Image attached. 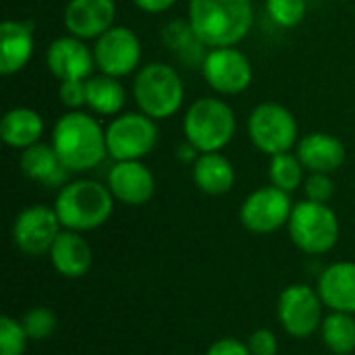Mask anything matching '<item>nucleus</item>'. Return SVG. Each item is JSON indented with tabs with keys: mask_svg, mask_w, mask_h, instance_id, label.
Here are the masks:
<instances>
[{
	"mask_svg": "<svg viewBox=\"0 0 355 355\" xmlns=\"http://www.w3.org/2000/svg\"><path fill=\"white\" fill-rule=\"evenodd\" d=\"M21 171L27 179L37 181L46 187H62L67 185L69 168L58 158L54 146L33 144L23 150L21 154Z\"/></svg>",
	"mask_w": 355,
	"mask_h": 355,
	"instance_id": "obj_21",
	"label": "nucleus"
},
{
	"mask_svg": "<svg viewBox=\"0 0 355 355\" xmlns=\"http://www.w3.org/2000/svg\"><path fill=\"white\" fill-rule=\"evenodd\" d=\"M54 210L62 229L87 233L110 218L114 210V196L108 185L92 179H79L60 187L54 200Z\"/></svg>",
	"mask_w": 355,
	"mask_h": 355,
	"instance_id": "obj_3",
	"label": "nucleus"
},
{
	"mask_svg": "<svg viewBox=\"0 0 355 355\" xmlns=\"http://www.w3.org/2000/svg\"><path fill=\"white\" fill-rule=\"evenodd\" d=\"M158 144V127L144 112H125L106 129L108 156L121 160H141Z\"/></svg>",
	"mask_w": 355,
	"mask_h": 355,
	"instance_id": "obj_8",
	"label": "nucleus"
},
{
	"mask_svg": "<svg viewBox=\"0 0 355 355\" xmlns=\"http://www.w3.org/2000/svg\"><path fill=\"white\" fill-rule=\"evenodd\" d=\"M46 62L50 73L58 81H71V79H89L96 58L94 52L83 44L81 37L75 35H64L54 40L48 46L46 52Z\"/></svg>",
	"mask_w": 355,
	"mask_h": 355,
	"instance_id": "obj_15",
	"label": "nucleus"
},
{
	"mask_svg": "<svg viewBox=\"0 0 355 355\" xmlns=\"http://www.w3.org/2000/svg\"><path fill=\"white\" fill-rule=\"evenodd\" d=\"M108 189L125 206H144L156 191L152 171L141 160H121L108 173Z\"/></svg>",
	"mask_w": 355,
	"mask_h": 355,
	"instance_id": "obj_14",
	"label": "nucleus"
},
{
	"mask_svg": "<svg viewBox=\"0 0 355 355\" xmlns=\"http://www.w3.org/2000/svg\"><path fill=\"white\" fill-rule=\"evenodd\" d=\"M316 289L331 312L355 314V262H335L327 266Z\"/></svg>",
	"mask_w": 355,
	"mask_h": 355,
	"instance_id": "obj_17",
	"label": "nucleus"
},
{
	"mask_svg": "<svg viewBox=\"0 0 355 355\" xmlns=\"http://www.w3.org/2000/svg\"><path fill=\"white\" fill-rule=\"evenodd\" d=\"M293 204L287 191L268 185L250 193L239 210L241 225L256 235H268L289 223Z\"/></svg>",
	"mask_w": 355,
	"mask_h": 355,
	"instance_id": "obj_10",
	"label": "nucleus"
},
{
	"mask_svg": "<svg viewBox=\"0 0 355 355\" xmlns=\"http://www.w3.org/2000/svg\"><path fill=\"white\" fill-rule=\"evenodd\" d=\"M297 158L302 160L304 168L312 173L331 175L343 166L347 152L341 139L329 133H310L297 141Z\"/></svg>",
	"mask_w": 355,
	"mask_h": 355,
	"instance_id": "obj_19",
	"label": "nucleus"
},
{
	"mask_svg": "<svg viewBox=\"0 0 355 355\" xmlns=\"http://www.w3.org/2000/svg\"><path fill=\"white\" fill-rule=\"evenodd\" d=\"M304 191H306V198L308 200L320 202V204H329V200L335 193V183L324 173H312L306 179V183H304Z\"/></svg>",
	"mask_w": 355,
	"mask_h": 355,
	"instance_id": "obj_31",
	"label": "nucleus"
},
{
	"mask_svg": "<svg viewBox=\"0 0 355 355\" xmlns=\"http://www.w3.org/2000/svg\"><path fill=\"white\" fill-rule=\"evenodd\" d=\"M44 133V121L40 112L19 106L8 110L0 121V137L6 146L25 150L40 141Z\"/></svg>",
	"mask_w": 355,
	"mask_h": 355,
	"instance_id": "obj_23",
	"label": "nucleus"
},
{
	"mask_svg": "<svg viewBox=\"0 0 355 355\" xmlns=\"http://www.w3.org/2000/svg\"><path fill=\"white\" fill-rule=\"evenodd\" d=\"M235 112L218 98L196 100L183 119V133L200 154L220 152L235 135Z\"/></svg>",
	"mask_w": 355,
	"mask_h": 355,
	"instance_id": "obj_4",
	"label": "nucleus"
},
{
	"mask_svg": "<svg viewBox=\"0 0 355 355\" xmlns=\"http://www.w3.org/2000/svg\"><path fill=\"white\" fill-rule=\"evenodd\" d=\"M50 262L54 270L64 279H81L92 268V248L81 233L62 229L50 248Z\"/></svg>",
	"mask_w": 355,
	"mask_h": 355,
	"instance_id": "obj_18",
	"label": "nucleus"
},
{
	"mask_svg": "<svg viewBox=\"0 0 355 355\" xmlns=\"http://www.w3.org/2000/svg\"><path fill=\"white\" fill-rule=\"evenodd\" d=\"M252 23V0H189V25L206 48L239 44Z\"/></svg>",
	"mask_w": 355,
	"mask_h": 355,
	"instance_id": "obj_1",
	"label": "nucleus"
},
{
	"mask_svg": "<svg viewBox=\"0 0 355 355\" xmlns=\"http://www.w3.org/2000/svg\"><path fill=\"white\" fill-rule=\"evenodd\" d=\"M248 347L252 355H277L279 354V337L270 329H258L250 335Z\"/></svg>",
	"mask_w": 355,
	"mask_h": 355,
	"instance_id": "obj_33",
	"label": "nucleus"
},
{
	"mask_svg": "<svg viewBox=\"0 0 355 355\" xmlns=\"http://www.w3.org/2000/svg\"><path fill=\"white\" fill-rule=\"evenodd\" d=\"M87 89V106L104 116L116 114L125 106V87L116 81V77L100 75L85 81Z\"/></svg>",
	"mask_w": 355,
	"mask_h": 355,
	"instance_id": "obj_24",
	"label": "nucleus"
},
{
	"mask_svg": "<svg viewBox=\"0 0 355 355\" xmlns=\"http://www.w3.org/2000/svg\"><path fill=\"white\" fill-rule=\"evenodd\" d=\"M202 73L208 85L223 96L245 92L254 79L250 58L241 50H235V46L212 48L202 62Z\"/></svg>",
	"mask_w": 355,
	"mask_h": 355,
	"instance_id": "obj_12",
	"label": "nucleus"
},
{
	"mask_svg": "<svg viewBox=\"0 0 355 355\" xmlns=\"http://www.w3.org/2000/svg\"><path fill=\"white\" fill-rule=\"evenodd\" d=\"M133 2L146 12H162L173 4H177V0H133Z\"/></svg>",
	"mask_w": 355,
	"mask_h": 355,
	"instance_id": "obj_35",
	"label": "nucleus"
},
{
	"mask_svg": "<svg viewBox=\"0 0 355 355\" xmlns=\"http://www.w3.org/2000/svg\"><path fill=\"white\" fill-rule=\"evenodd\" d=\"M162 37H164V44L168 48H173L189 64H198V62L202 64L204 58H206V54H208V52H204L206 46L196 37L189 21L187 23H183V21H171L164 27Z\"/></svg>",
	"mask_w": 355,
	"mask_h": 355,
	"instance_id": "obj_26",
	"label": "nucleus"
},
{
	"mask_svg": "<svg viewBox=\"0 0 355 355\" xmlns=\"http://www.w3.org/2000/svg\"><path fill=\"white\" fill-rule=\"evenodd\" d=\"M52 146L71 173L92 171L108 154L106 131L94 116L79 110L67 112L56 121Z\"/></svg>",
	"mask_w": 355,
	"mask_h": 355,
	"instance_id": "obj_2",
	"label": "nucleus"
},
{
	"mask_svg": "<svg viewBox=\"0 0 355 355\" xmlns=\"http://www.w3.org/2000/svg\"><path fill=\"white\" fill-rule=\"evenodd\" d=\"M29 337L21 322L10 316L0 318V355H23Z\"/></svg>",
	"mask_w": 355,
	"mask_h": 355,
	"instance_id": "obj_30",
	"label": "nucleus"
},
{
	"mask_svg": "<svg viewBox=\"0 0 355 355\" xmlns=\"http://www.w3.org/2000/svg\"><path fill=\"white\" fill-rule=\"evenodd\" d=\"M96 67L110 77H125L139 67L141 42L133 29L123 25H112L106 33L96 40L94 46Z\"/></svg>",
	"mask_w": 355,
	"mask_h": 355,
	"instance_id": "obj_13",
	"label": "nucleus"
},
{
	"mask_svg": "<svg viewBox=\"0 0 355 355\" xmlns=\"http://www.w3.org/2000/svg\"><path fill=\"white\" fill-rule=\"evenodd\" d=\"M87 81V79H85ZM85 81L83 79H71V81H60L58 87V98L67 108H81L83 104H87V89H85Z\"/></svg>",
	"mask_w": 355,
	"mask_h": 355,
	"instance_id": "obj_32",
	"label": "nucleus"
},
{
	"mask_svg": "<svg viewBox=\"0 0 355 355\" xmlns=\"http://www.w3.org/2000/svg\"><path fill=\"white\" fill-rule=\"evenodd\" d=\"M268 177H270L275 187L291 193L304 183V164L297 158V154H289V152L277 154L270 160Z\"/></svg>",
	"mask_w": 355,
	"mask_h": 355,
	"instance_id": "obj_27",
	"label": "nucleus"
},
{
	"mask_svg": "<svg viewBox=\"0 0 355 355\" xmlns=\"http://www.w3.org/2000/svg\"><path fill=\"white\" fill-rule=\"evenodd\" d=\"M331 355H333V354H331Z\"/></svg>",
	"mask_w": 355,
	"mask_h": 355,
	"instance_id": "obj_36",
	"label": "nucleus"
},
{
	"mask_svg": "<svg viewBox=\"0 0 355 355\" xmlns=\"http://www.w3.org/2000/svg\"><path fill=\"white\" fill-rule=\"evenodd\" d=\"M33 25L23 21H4L0 25V73L15 75L31 58Z\"/></svg>",
	"mask_w": 355,
	"mask_h": 355,
	"instance_id": "obj_20",
	"label": "nucleus"
},
{
	"mask_svg": "<svg viewBox=\"0 0 355 355\" xmlns=\"http://www.w3.org/2000/svg\"><path fill=\"white\" fill-rule=\"evenodd\" d=\"M62 225L56 216V210L44 204L23 208L12 223V241L27 256L50 254L56 237L60 235Z\"/></svg>",
	"mask_w": 355,
	"mask_h": 355,
	"instance_id": "obj_11",
	"label": "nucleus"
},
{
	"mask_svg": "<svg viewBox=\"0 0 355 355\" xmlns=\"http://www.w3.org/2000/svg\"><path fill=\"white\" fill-rule=\"evenodd\" d=\"M320 337L333 355H352L355 352V314L331 312L322 320Z\"/></svg>",
	"mask_w": 355,
	"mask_h": 355,
	"instance_id": "obj_25",
	"label": "nucleus"
},
{
	"mask_svg": "<svg viewBox=\"0 0 355 355\" xmlns=\"http://www.w3.org/2000/svg\"><path fill=\"white\" fill-rule=\"evenodd\" d=\"M133 96L144 114L160 121L179 112L185 98V87L181 75L173 67L164 62H150L137 71Z\"/></svg>",
	"mask_w": 355,
	"mask_h": 355,
	"instance_id": "obj_5",
	"label": "nucleus"
},
{
	"mask_svg": "<svg viewBox=\"0 0 355 355\" xmlns=\"http://www.w3.org/2000/svg\"><path fill=\"white\" fill-rule=\"evenodd\" d=\"M289 237L297 250L310 256L331 252L339 241V218L329 204L304 200L293 206L287 223Z\"/></svg>",
	"mask_w": 355,
	"mask_h": 355,
	"instance_id": "obj_6",
	"label": "nucleus"
},
{
	"mask_svg": "<svg viewBox=\"0 0 355 355\" xmlns=\"http://www.w3.org/2000/svg\"><path fill=\"white\" fill-rule=\"evenodd\" d=\"M322 300L318 289L297 283L283 289L277 302V318L287 335L295 339H308L322 327Z\"/></svg>",
	"mask_w": 355,
	"mask_h": 355,
	"instance_id": "obj_9",
	"label": "nucleus"
},
{
	"mask_svg": "<svg viewBox=\"0 0 355 355\" xmlns=\"http://www.w3.org/2000/svg\"><path fill=\"white\" fill-rule=\"evenodd\" d=\"M266 10L277 25L291 29L304 21L308 12V2L306 0H266Z\"/></svg>",
	"mask_w": 355,
	"mask_h": 355,
	"instance_id": "obj_29",
	"label": "nucleus"
},
{
	"mask_svg": "<svg viewBox=\"0 0 355 355\" xmlns=\"http://www.w3.org/2000/svg\"><path fill=\"white\" fill-rule=\"evenodd\" d=\"M248 131L254 146L268 156L285 154L297 146V121L289 108L277 102L258 104L250 114Z\"/></svg>",
	"mask_w": 355,
	"mask_h": 355,
	"instance_id": "obj_7",
	"label": "nucleus"
},
{
	"mask_svg": "<svg viewBox=\"0 0 355 355\" xmlns=\"http://www.w3.org/2000/svg\"><path fill=\"white\" fill-rule=\"evenodd\" d=\"M114 15V0H69L64 8V25L71 35L92 40L112 27Z\"/></svg>",
	"mask_w": 355,
	"mask_h": 355,
	"instance_id": "obj_16",
	"label": "nucleus"
},
{
	"mask_svg": "<svg viewBox=\"0 0 355 355\" xmlns=\"http://www.w3.org/2000/svg\"><path fill=\"white\" fill-rule=\"evenodd\" d=\"M193 183L206 196H225L235 185V168L220 152L200 154L193 162Z\"/></svg>",
	"mask_w": 355,
	"mask_h": 355,
	"instance_id": "obj_22",
	"label": "nucleus"
},
{
	"mask_svg": "<svg viewBox=\"0 0 355 355\" xmlns=\"http://www.w3.org/2000/svg\"><path fill=\"white\" fill-rule=\"evenodd\" d=\"M21 324H23L29 341H44L56 331V316L50 308L37 306V308H31L25 312Z\"/></svg>",
	"mask_w": 355,
	"mask_h": 355,
	"instance_id": "obj_28",
	"label": "nucleus"
},
{
	"mask_svg": "<svg viewBox=\"0 0 355 355\" xmlns=\"http://www.w3.org/2000/svg\"><path fill=\"white\" fill-rule=\"evenodd\" d=\"M206 355H252L248 343L239 341V339H233V337H225V339H218L214 341Z\"/></svg>",
	"mask_w": 355,
	"mask_h": 355,
	"instance_id": "obj_34",
	"label": "nucleus"
}]
</instances>
